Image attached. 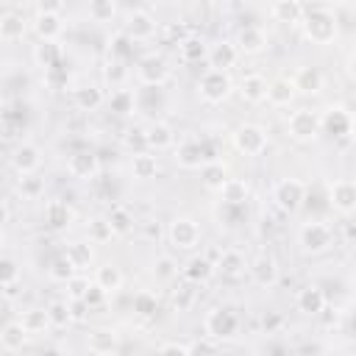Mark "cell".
Returning a JSON list of instances; mask_svg holds the SVG:
<instances>
[{
    "instance_id": "41",
    "label": "cell",
    "mask_w": 356,
    "mask_h": 356,
    "mask_svg": "<svg viewBox=\"0 0 356 356\" xmlns=\"http://www.w3.org/2000/svg\"><path fill=\"white\" fill-rule=\"evenodd\" d=\"M19 325L28 331V334H42L50 328V320H47V309H25L22 317H19Z\"/></svg>"
},
{
    "instance_id": "13",
    "label": "cell",
    "mask_w": 356,
    "mask_h": 356,
    "mask_svg": "<svg viewBox=\"0 0 356 356\" xmlns=\"http://www.w3.org/2000/svg\"><path fill=\"white\" fill-rule=\"evenodd\" d=\"M175 161L184 170H200L203 164H209L206 156V139H184L175 147Z\"/></svg>"
},
{
    "instance_id": "19",
    "label": "cell",
    "mask_w": 356,
    "mask_h": 356,
    "mask_svg": "<svg viewBox=\"0 0 356 356\" xmlns=\"http://www.w3.org/2000/svg\"><path fill=\"white\" fill-rule=\"evenodd\" d=\"M234 47H236V53L259 56V53L267 47V33H264L259 25H245V28H239Z\"/></svg>"
},
{
    "instance_id": "26",
    "label": "cell",
    "mask_w": 356,
    "mask_h": 356,
    "mask_svg": "<svg viewBox=\"0 0 356 356\" xmlns=\"http://www.w3.org/2000/svg\"><path fill=\"white\" fill-rule=\"evenodd\" d=\"M295 92H303V95H317L323 89V72L317 67H298V72L289 78Z\"/></svg>"
},
{
    "instance_id": "23",
    "label": "cell",
    "mask_w": 356,
    "mask_h": 356,
    "mask_svg": "<svg viewBox=\"0 0 356 356\" xmlns=\"http://www.w3.org/2000/svg\"><path fill=\"white\" fill-rule=\"evenodd\" d=\"M103 103H106V95H103V89L95 86V83H83V86L72 89V106H75L78 111H97Z\"/></svg>"
},
{
    "instance_id": "46",
    "label": "cell",
    "mask_w": 356,
    "mask_h": 356,
    "mask_svg": "<svg viewBox=\"0 0 356 356\" xmlns=\"http://www.w3.org/2000/svg\"><path fill=\"white\" fill-rule=\"evenodd\" d=\"M125 78H128V64H122V61H108V58H106V64H103V81L111 83V89H122Z\"/></svg>"
},
{
    "instance_id": "50",
    "label": "cell",
    "mask_w": 356,
    "mask_h": 356,
    "mask_svg": "<svg viewBox=\"0 0 356 356\" xmlns=\"http://www.w3.org/2000/svg\"><path fill=\"white\" fill-rule=\"evenodd\" d=\"M64 286H67V298H70V303H78V300H83V298H86V292L92 289V281H89L86 275L75 273Z\"/></svg>"
},
{
    "instance_id": "60",
    "label": "cell",
    "mask_w": 356,
    "mask_h": 356,
    "mask_svg": "<svg viewBox=\"0 0 356 356\" xmlns=\"http://www.w3.org/2000/svg\"><path fill=\"white\" fill-rule=\"evenodd\" d=\"M36 11H50V14H61L64 11V3H39Z\"/></svg>"
},
{
    "instance_id": "9",
    "label": "cell",
    "mask_w": 356,
    "mask_h": 356,
    "mask_svg": "<svg viewBox=\"0 0 356 356\" xmlns=\"http://www.w3.org/2000/svg\"><path fill=\"white\" fill-rule=\"evenodd\" d=\"M167 239L178 250H192L200 242V225L192 217H172L167 225Z\"/></svg>"
},
{
    "instance_id": "61",
    "label": "cell",
    "mask_w": 356,
    "mask_h": 356,
    "mask_svg": "<svg viewBox=\"0 0 356 356\" xmlns=\"http://www.w3.org/2000/svg\"><path fill=\"white\" fill-rule=\"evenodd\" d=\"M39 356H67V353H64L61 348H56V345H50V348H44V350H42Z\"/></svg>"
},
{
    "instance_id": "63",
    "label": "cell",
    "mask_w": 356,
    "mask_h": 356,
    "mask_svg": "<svg viewBox=\"0 0 356 356\" xmlns=\"http://www.w3.org/2000/svg\"><path fill=\"white\" fill-rule=\"evenodd\" d=\"M114 356H139V353H134V350H117Z\"/></svg>"
},
{
    "instance_id": "52",
    "label": "cell",
    "mask_w": 356,
    "mask_h": 356,
    "mask_svg": "<svg viewBox=\"0 0 356 356\" xmlns=\"http://www.w3.org/2000/svg\"><path fill=\"white\" fill-rule=\"evenodd\" d=\"M108 108L114 111V114H131L134 111V95L128 92V89H114L111 92V97H108Z\"/></svg>"
},
{
    "instance_id": "62",
    "label": "cell",
    "mask_w": 356,
    "mask_h": 356,
    "mask_svg": "<svg viewBox=\"0 0 356 356\" xmlns=\"http://www.w3.org/2000/svg\"><path fill=\"white\" fill-rule=\"evenodd\" d=\"M8 214H11V211H8V206H6L3 200H0V228H3L6 222H8Z\"/></svg>"
},
{
    "instance_id": "11",
    "label": "cell",
    "mask_w": 356,
    "mask_h": 356,
    "mask_svg": "<svg viewBox=\"0 0 356 356\" xmlns=\"http://www.w3.org/2000/svg\"><path fill=\"white\" fill-rule=\"evenodd\" d=\"M156 31H159V22H156V17H153L150 11H145V8H134V11L125 17L122 33H125L131 42H147V39L156 36Z\"/></svg>"
},
{
    "instance_id": "3",
    "label": "cell",
    "mask_w": 356,
    "mask_h": 356,
    "mask_svg": "<svg viewBox=\"0 0 356 356\" xmlns=\"http://www.w3.org/2000/svg\"><path fill=\"white\" fill-rule=\"evenodd\" d=\"M231 92H234V81H231V75L222 72V70H211V67H209V70L200 75V81H197V95H200L206 103H211V106L228 100Z\"/></svg>"
},
{
    "instance_id": "28",
    "label": "cell",
    "mask_w": 356,
    "mask_h": 356,
    "mask_svg": "<svg viewBox=\"0 0 356 356\" xmlns=\"http://www.w3.org/2000/svg\"><path fill=\"white\" fill-rule=\"evenodd\" d=\"M248 197H250V184L245 178H228L220 186V200L225 206H245Z\"/></svg>"
},
{
    "instance_id": "32",
    "label": "cell",
    "mask_w": 356,
    "mask_h": 356,
    "mask_svg": "<svg viewBox=\"0 0 356 356\" xmlns=\"http://www.w3.org/2000/svg\"><path fill=\"white\" fill-rule=\"evenodd\" d=\"M239 97L245 100V103H264V97H267V78H261V75H245L242 81H239Z\"/></svg>"
},
{
    "instance_id": "35",
    "label": "cell",
    "mask_w": 356,
    "mask_h": 356,
    "mask_svg": "<svg viewBox=\"0 0 356 356\" xmlns=\"http://www.w3.org/2000/svg\"><path fill=\"white\" fill-rule=\"evenodd\" d=\"M28 331L19 325V320H14V323H6L3 328H0V345L8 350V353H17V350H22L25 348V342H28Z\"/></svg>"
},
{
    "instance_id": "18",
    "label": "cell",
    "mask_w": 356,
    "mask_h": 356,
    "mask_svg": "<svg viewBox=\"0 0 356 356\" xmlns=\"http://www.w3.org/2000/svg\"><path fill=\"white\" fill-rule=\"evenodd\" d=\"M31 28H33V33L39 36V42H58V36L64 33V19H61V14L36 11Z\"/></svg>"
},
{
    "instance_id": "12",
    "label": "cell",
    "mask_w": 356,
    "mask_h": 356,
    "mask_svg": "<svg viewBox=\"0 0 356 356\" xmlns=\"http://www.w3.org/2000/svg\"><path fill=\"white\" fill-rule=\"evenodd\" d=\"M248 273H250L253 284L261 286V289L275 286L278 278H281V267H278L275 256H270V253H259L253 261H248Z\"/></svg>"
},
{
    "instance_id": "30",
    "label": "cell",
    "mask_w": 356,
    "mask_h": 356,
    "mask_svg": "<svg viewBox=\"0 0 356 356\" xmlns=\"http://www.w3.org/2000/svg\"><path fill=\"white\" fill-rule=\"evenodd\" d=\"M178 56L184 64H200L209 58V44L200 36H184L178 42Z\"/></svg>"
},
{
    "instance_id": "10",
    "label": "cell",
    "mask_w": 356,
    "mask_h": 356,
    "mask_svg": "<svg viewBox=\"0 0 356 356\" xmlns=\"http://www.w3.org/2000/svg\"><path fill=\"white\" fill-rule=\"evenodd\" d=\"M328 206L337 214L350 217L356 211V184L350 178H334L328 184Z\"/></svg>"
},
{
    "instance_id": "39",
    "label": "cell",
    "mask_w": 356,
    "mask_h": 356,
    "mask_svg": "<svg viewBox=\"0 0 356 356\" xmlns=\"http://www.w3.org/2000/svg\"><path fill=\"white\" fill-rule=\"evenodd\" d=\"M64 256L70 259V264H72L78 273L95 264V253H92L89 242H70V245H67V250H64Z\"/></svg>"
},
{
    "instance_id": "27",
    "label": "cell",
    "mask_w": 356,
    "mask_h": 356,
    "mask_svg": "<svg viewBox=\"0 0 356 356\" xmlns=\"http://www.w3.org/2000/svg\"><path fill=\"white\" fill-rule=\"evenodd\" d=\"M295 86H292V81L289 78H275V81H267V103L270 106H275V108H284V106H289L292 100H295Z\"/></svg>"
},
{
    "instance_id": "36",
    "label": "cell",
    "mask_w": 356,
    "mask_h": 356,
    "mask_svg": "<svg viewBox=\"0 0 356 356\" xmlns=\"http://www.w3.org/2000/svg\"><path fill=\"white\" fill-rule=\"evenodd\" d=\"M211 275H214V261L206 259V256H195V259H189L186 267H184V278H186L189 284H206Z\"/></svg>"
},
{
    "instance_id": "8",
    "label": "cell",
    "mask_w": 356,
    "mask_h": 356,
    "mask_svg": "<svg viewBox=\"0 0 356 356\" xmlns=\"http://www.w3.org/2000/svg\"><path fill=\"white\" fill-rule=\"evenodd\" d=\"M286 131L295 142H314L323 131H320V114L312 111V108H298L289 114V122H286Z\"/></svg>"
},
{
    "instance_id": "37",
    "label": "cell",
    "mask_w": 356,
    "mask_h": 356,
    "mask_svg": "<svg viewBox=\"0 0 356 356\" xmlns=\"http://www.w3.org/2000/svg\"><path fill=\"white\" fill-rule=\"evenodd\" d=\"M61 56H64V50H61L58 42H39V44L33 47V61H36L42 70L58 67V64H61Z\"/></svg>"
},
{
    "instance_id": "16",
    "label": "cell",
    "mask_w": 356,
    "mask_h": 356,
    "mask_svg": "<svg viewBox=\"0 0 356 356\" xmlns=\"http://www.w3.org/2000/svg\"><path fill=\"white\" fill-rule=\"evenodd\" d=\"M11 167H14L19 175L39 172V167H42V150H39L33 142H19V145L11 150Z\"/></svg>"
},
{
    "instance_id": "59",
    "label": "cell",
    "mask_w": 356,
    "mask_h": 356,
    "mask_svg": "<svg viewBox=\"0 0 356 356\" xmlns=\"http://www.w3.org/2000/svg\"><path fill=\"white\" fill-rule=\"evenodd\" d=\"M86 312H89V306H86L83 300H78V303H70V314H72V323H81V320H86Z\"/></svg>"
},
{
    "instance_id": "58",
    "label": "cell",
    "mask_w": 356,
    "mask_h": 356,
    "mask_svg": "<svg viewBox=\"0 0 356 356\" xmlns=\"http://www.w3.org/2000/svg\"><path fill=\"white\" fill-rule=\"evenodd\" d=\"M67 81V72L61 70V67H53V70H44V83L50 86V89H58L61 83Z\"/></svg>"
},
{
    "instance_id": "38",
    "label": "cell",
    "mask_w": 356,
    "mask_h": 356,
    "mask_svg": "<svg viewBox=\"0 0 356 356\" xmlns=\"http://www.w3.org/2000/svg\"><path fill=\"white\" fill-rule=\"evenodd\" d=\"M200 181H203L206 189L220 192V186L228 181V170H225V164H222V161H209V164H203V167H200Z\"/></svg>"
},
{
    "instance_id": "53",
    "label": "cell",
    "mask_w": 356,
    "mask_h": 356,
    "mask_svg": "<svg viewBox=\"0 0 356 356\" xmlns=\"http://www.w3.org/2000/svg\"><path fill=\"white\" fill-rule=\"evenodd\" d=\"M156 309H159V300H156L153 292H139V295L134 298V312H136L139 317H153Z\"/></svg>"
},
{
    "instance_id": "15",
    "label": "cell",
    "mask_w": 356,
    "mask_h": 356,
    "mask_svg": "<svg viewBox=\"0 0 356 356\" xmlns=\"http://www.w3.org/2000/svg\"><path fill=\"white\" fill-rule=\"evenodd\" d=\"M142 142H145V147H147L150 153H159V150H167V147L175 145V131H172L170 122L156 120V122H150V125L142 131Z\"/></svg>"
},
{
    "instance_id": "56",
    "label": "cell",
    "mask_w": 356,
    "mask_h": 356,
    "mask_svg": "<svg viewBox=\"0 0 356 356\" xmlns=\"http://www.w3.org/2000/svg\"><path fill=\"white\" fill-rule=\"evenodd\" d=\"M186 350H189V356H214V345H211V339H197V342L186 345Z\"/></svg>"
},
{
    "instance_id": "14",
    "label": "cell",
    "mask_w": 356,
    "mask_h": 356,
    "mask_svg": "<svg viewBox=\"0 0 356 356\" xmlns=\"http://www.w3.org/2000/svg\"><path fill=\"white\" fill-rule=\"evenodd\" d=\"M353 128V120H350V111H345L342 106H328L323 114H320V131L331 134L334 139H342L348 136Z\"/></svg>"
},
{
    "instance_id": "25",
    "label": "cell",
    "mask_w": 356,
    "mask_h": 356,
    "mask_svg": "<svg viewBox=\"0 0 356 356\" xmlns=\"http://www.w3.org/2000/svg\"><path fill=\"white\" fill-rule=\"evenodd\" d=\"M122 281H125V275H122V270L117 267V264H100L97 270H95V278H92V284L97 286V289H103L106 295H114L117 289H122Z\"/></svg>"
},
{
    "instance_id": "29",
    "label": "cell",
    "mask_w": 356,
    "mask_h": 356,
    "mask_svg": "<svg viewBox=\"0 0 356 356\" xmlns=\"http://www.w3.org/2000/svg\"><path fill=\"white\" fill-rule=\"evenodd\" d=\"M303 11H306V6H300L298 0H278L270 6V17L284 25H300Z\"/></svg>"
},
{
    "instance_id": "20",
    "label": "cell",
    "mask_w": 356,
    "mask_h": 356,
    "mask_svg": "<svg viewBox=\"0 0 356 356\" xmlns=\"http://www.w3.org/2000/svg\"><path fill=\"white\" fill-rule=\"evenodd\" d=\"M295 306L300 314H309V317H317L323 309H325V292L317 286V284H306L298 289L295 295Z\"/></svg>"
},
{
    "instance_id": "55",
    "label": "cell",
    "mask_w": 356,
    "mask_h": 356,
    "mask_svg": "<svg viewBox=\"0 0 356 356\" xmlns=\"http://www.w3.org/2000/svg\"><path fill=\"white\" fill-rule=\"evenodd\" d=\"M106 298H108V295H106L103 289H97V286L92 284V289L86 292V298H83V303H86V306H89V312H92V309H100V306L106 303Z\"/></svg>"
},
{
    "instance_id": "49",
    "label": "cell",
    "mask_w": 356,
    "mask_h": 356,
    "mask_svg": "<svg viewBox=\"0 0 356 356\" xmlns=\"http://www.w3.org/2000/svg\"><path fill=\"white\" fill-rule=\"evenodd\" d=\"M111 239H114V231H111V225H108L106 217H95V220H89V242H95V245H106V242H111Z\"/></svg>"
},
{
    "instance_id": "64",
    "label": "cell",
    "mask_w": 356,
    "mask_h": 356,
    "mask_svg": "<svg viewBox=\"0 0 356 356\" xmlns=\"http://www.w3.org/2000/svg\"><path fill=\"white\" fill-rule=\"evenodd\" d=\"M0 245H3V228H0Z\"/></svg>"
},
{
    "instance_id": "57",
    "label": "cell",
    "mask_w": 356,
    "mask_h": 356,
    "mask_svg": "<svg viewBox=\"0 0 356 356\" xmlns=\"http://www.w3.org/2000/svg\"><path fill=\"white\" fill-rule=\"evenodd\" d=\"M156 356H189V350L181 342H164V345H159Z\"/></svg>"
},
{
    "instance_id": "7",
    "label": "cell",
    "mask_w": 356,
    "mask_h": 356,
    "mask_svg": "<svg viewBox=\"0 0 356 356\" xmlns=\"http://www.w3.org/2000/svg\"><path fill=\"white\" fill-rule=\"evenodd\" d=\"M306 200V184L300 178H281L275 186H273V203L286 211V214H295Z\"/></svg>"
},
{
    "instance_id": "47",
    "label": "cell",
    "mask_w": 356,
    "mask_h": 356,
    "mask_svg": "<svg viewBox=\"0 0 356 356\" xmlns=\"http://www.w3.org/2000/svg\"><path fill=\"white\" fill-rule=\"evenodd\" d=\"M75 273H78V270L70 264V259H67L64 253H58V256L50 261V267H47V275H50L53 281H58V284H67Z\"/></svg>"
},
{
    "instance_id": "54",
    "label": "cell",
    "mask_w": 356,
    "mask_h": 356,
    "mask_svg": "<svg viewBox=\"0 0 356 356\" xmlns=\"http://www.w3.org/2000/svg\"><path fill=\"white\" fill-rule=\"evenodd\" d=\"M192 303H195V289H192V284H189V286H181V289L172 295V306H175V312H189Z\"/></svg>"
},
{
    "instance_id": "51",
    "label": "cell",
    "mask_w": 356,
    "mask_h": 356,
    "mask_svg": "<svg viewBox=\"0 0 356 356\" xmlns=\"http://www.w3.org/2000/svg\"><path fill=\"white\" fill-rule=\"evenodd\" d=\"M19 284V264L11 256H0V286H17Z\"/></svg>"
},
{
    "instance_id": "34",
    "label": "cell",
    "mask_w": 356,
    "mask_h": 356,
    "mask_svg": "<svg viewBox=\"0 0 356 356\" xmlns=\"http://www.w3.org/2000/svg\"><path fill=\"white\" fill-rule=\"evenodd\" d=\"M72 217H75V214H72V209H70L67 200H50V203L44 206V220H47V225L56 228V231L70 228Z\"/></svg>"
},
{
    "instance_id": "42",
    "label": "cell",
    "mask_w": 356,
    "mask_h": 356,
    "mask_svg": "<svg viewBox=\"0 0 356 356\" xmlns=\"http://www.w3.org/2000/svg\"><path fill=\"white\" fill-rule=\"evenodd\" d=\"M131 53H134V42H131L125 33H114V36L108 39V61H122V64H128Z\"/></svg>"
},
{
    "instance_id": "48",
    "label": "cell",
    "mask_w": 356,
    "mask_h": 356,
    "mask_svg": "<svg viewBox=\"0 0 356 356\" xmlns=\"http://www.w3.org/2000/svg\"><path fill=\"white\" fill-rule=\"evenodd\" d=\"M47 320L53 328H67L72 323V314H70V303L67 300H53L47 306Z\"/></svg>"
},
{
    "instance_id": "17",
    "label": "cell",
    "mask_w": 356,
    "mask_h": 356,
    "mask_svg": "<svg viewBox=\"0 0 356 356\" xmlns=\"http://www.w3.org/2000/svg\"><path fill=\"white\" fill-rule=\"evenodd\" d=\"M67 172L72 178L89 181V178H95L100 172V159L92 150H75V153L67 156Z\"/></svg>"
},
{
    "instance_id": "44",
    "label": "cell",
    "mask_w": 356,
    "mask_h": 356,
    "mask_svg": "<svg viewBox=\"0 0 356 356\" xmlns=\"http://www.w3.org/2000/svg\"><path fill=\"white\" fill-rule=\"evenodd\" d=\"M150 273H153L156 281H172V278L178 275V261H175L172 256H167V253H164V256H156Z\"/></svg>"
},
{
    "instance_id": "5",
    "label": "cell",
    "mask_w": 356,
    "mask_h": 356,
    "mask_svg": "<svg viewBox=\"0 0 356 356\" xmlns=\"http://www.w3.org/2000/svg\"><path fill=\"white\" fill-rule=\"evenodd\" d=\"M134 72H136V81L142 86H161L170 78V64H167V58L161 53H145L134 64Z\"/></svg>"
},
{
    "instance_id": "21",
    "label": "cell",
    "mask_w": 356,
    "mask_h": 356,
    "mask_svg": "<svg viewBox=\"0 0 356 356\" xmlns=\"http://www.w3.org/2000/svg\"><path fill=\"white\" fill-rule=\"evenodd\" d=\"M86 348L95 356H114L120 350V337L114 328H92L86 337Z\"/></svg>"
},
{
    "instance_id": "31",
    "label": "cell",
    "mask_w": 356,
    "mask_h": 356,
    "mask_svg": "<svg viewBox=\"0 0 356 356\" xmlns=\"http://www.w3.org/2000/svg\"><path fill=\"white\" fill-rule=\"evenodd\" d=\"M156 172H159V159H156V153L139 150V153L131 156V175H134L136 181H150V178H156Z\"/></svg>"
},
{
    "instance_id": "4",
    "label": "cell",
    "mask_w": 356,
    "mask_h": 356,
    "mask_svg": "<svg viewBox=\"0 0 356 356\" xmlns=\"http://www.w3.org/2000/svg\"><path fill=\"white\" fill-rule=\"evenodd\" d=\"M331 242H334V231H331L325 222L312 220V222H303L300 231H298V245H300V250H303L306 256H320V253H325V250L331 248Z\"/></svg>"
},
{
    "instance_id": "1",
    "label": "cell",
    "mask_w": 356,
    "mask_h": 356,
    "mask_svg": "<svg viewBox=\"0 0 356 356\" xmlns=\"http://www.w3.org/2000/svg\"><path fill=\"white\" fill-rule=\"evenodd\" d=\"M300 28H303V36L312 42V44H328L337 39L339 33V22L334 17V11L317 6V8H306L303 11V19H300Z\"/></svg>"
},
{
    "instance_id": "45",
    "label": "cell",
    "mask_w": 356,
    "mask_h": 356,
    "mask_svg": "<svg viewBox=\"0 0 356 356\" xmlns=\"http://www.w3.org/2000/svg\"><path fill=\"white\" fill-rule=\"evenodd\" d=\"M86 14L92 22H111L117 17V3L114 0H95V3H89Z\"/></svg>"
},
{
    "instance_id": "33",
    "label": "cell",
    "mask_w": 356,
    "mask_h": 356,
    "mask_svg": "<svg viewBox=\"0 0 356 356\" xmlns=\"http://www.w3.org/2000/svg\"><path fill=\"white\" fill-rule=\"evenodd\" d=\"M28 33V19L17 11H8L0 17V39L3 42H19Z\"/></svg>"
},
{
    "instance_id": "24",
    "label": "cell",
    "mask_w": 356,
    "mask_h": 356,
    "mask_svg": "<svg viewBox=\"0 0 356 356\" xmlns=\"http://www.w3.org/2000/svg\"><path fill=\"white\" fill-rule=\"evenodd\" d=\"M236 58H239V53H236L234 42L222 39V42H217V44L209 47V58H206V61L211 64V70H222V72H228V70L236 64Z\"/></svg>"
},
{
    "instance_id": "6",
    "label": "cell",
    "mask_w": 356,
    "mask_h": 356,
    "mask_svg": "<svg viewBox=\"0 0 356 356\" xmlns=\"http://www.w3.org/2000/svg\"><path fill=\"white\" fill-rule=\"evenodd\" d=\"M231 142H234V147L239 150V153H245V156H261L264 150H267V131L261 128V125H256V122H242L239 128H234V134H231Z\"/></svg>"
},
{
    "instance_id": "43",
    "label": "cell",
    "mask_w": 356,
    "mask_h": 356,
    "mask_svg": "<svg viewBox=\"0 0 356 356\" xmlns=\"http://www.w3.org/2000/svg\"><path fill=\"white\" fill-rule=\"evenodd\" d=\"M108 225H111V231H114V236L117 234H128L131 228H134V214L125 209V206H114L111 211H108Z\"/></svg>"
},
{
    "instance_id": "40",
    "label": "cell",
    "mask_w": 356,
    "mask_h": 356,
    "mask_svg": "<svg viewBox=\"0 0 356 356\" xmlns=\"http://www.w3.org/2000/svg\"><path fill=\"white\" fill-rule=\"evenodd\" d=\"M17 192L22 195V200H39L44 195V178L39 172H31V175H19L17 181Z\"/></svg>"
},
{
    "instance_id": "22",
    "label": "cell",
    "mask_w": 356,
    "mask_h": 356,
    "mask_svg": "<svg viewBox=\"0 0 356 356\" xmlns=\"http://www.w3.org/2000/svg\"><path fill=\"white\" fill-rule=\"evenodd\" d=\"M214 270H217V273H222L225 278L236 281V278H242V275H245V270H248V259H245V253H242V250L228 248V250H222V253L217 256Z\"/></svg>"
},
{
    "instance_id": "2",
    "label": "cell",
    "mask_w": 356,
    "mask_h": 356,
    "mask_svg": "<svg viewBox=\"0 0 356 356\" xmlns=\"http://www.w3.org/2000/svg\"><path fill=\"white\" fill-rule=\"evenodd\" d=\"M203 331H206V337L214 339V342L234 339L236 331H239V317H236V312L228 309V306H214V309H209L206 317H203Z\"/></svg>"
}]
</instances>
